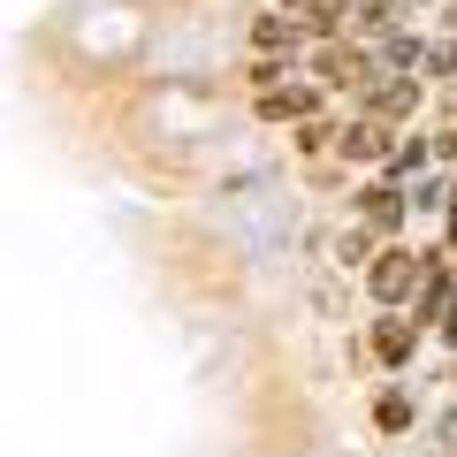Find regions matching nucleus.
Here are the masks:
<instances>
[{
  "instance_id": "f257e3e1",
  "label": "nucleus",
  "mask_w": 457,
  "mask_h": 457,
  "mask_svg": "<svg viewBox=\"0 0 457 457\" xmlns=\"http://www.w3.org/2000/svg\"><path fill=\"white\" fill-rule=\"evenodd\" d=\"M427 282H435V260H427V252L389 245V252H374V260H366V290H374L381 305H420Z\"/></svg>"
},
{
  "instance_id": "f03ea898",
  "label": "nucleus",
  "mask_w": 457,
  "mask_h": 457,
  "mask_svg": "<svg viewBox=\"0 0 457 457\" xmlns=\"http://www.w3.org/2000/svg\"><path fill=\"white\" fill-rule=\"evenodd\" d=\"M396 145H404V137H396L389 122H381V114H359V122H351V130L336 137V153H343V161H396Z\"/></svg>"
},
{
  "instance_id": "7ed1b4c3",
  "label": "nucleus",
  "mask_w": 457,
  "mask_h": 457,
  "mask_svg": "<svg viewBox=\"0 0 457 457\" xmlns=\"http://www.w3.org/2000/svg\"><path fill=\"white\" fill-rule=\"evenodd\" d=\"M260 114L267 122H312V114H320V84H267L260 92Z\"/></svg>"
},
{
  "instance_id": "20e7f679",
  "label": "nucleus",
  "mask_w": 457,
  "mask_h": 457,
  "mask_svg": "<svg viewBox=\"0 0 457 457\" xmlns=\"http://www.w3.org/2000/svg\"><path fill=\"white\" fill-rule=\"evenodd\" d=\"M411 198L396 191V183H374V191H359V228H374V237H389L396 221H404Z\"/></svg>"
},
{
  "instance_id": "39448f33",
  "label": "nucleus",
  "mask_w": 457,
  "mask_h": 457,
  "mask_svg": "<svg viewBox=\"0 0 457 457\" xmlns=\"http://www.w3.org/2000/svg\"><path fill=\"white\" fill-rule=\"evenodd\" d=\"M305 31H312V23L305 16H290V8H282V16H260V23H252V46H260V54H282V46H305Z\"/></svg>"
},
{
  "instance_id": "423d86ee",
  "label": "nucleus",
  "mask_w": 457,
  "mask_h": 457,
  "mask_svg": "<svg viewBox=\"0 0 457 457\" xmlns=\"http://www.w3.org/2000/svg\"><path fill=\"white\" fill-rule=\"evenodd\" d=\"M411 312H420V320H435L442 336H457V282H450V275L435 267V282L420 290V305H411Z\"/></svg>"
},
{
  "instance_id": "0eeeda50",
  "label": "nucleus",
  "mask_w": 457,
  "mask_h": 457,
  "mask_svg": "<svg viewBox=\"0 0 457 457\" xmlns=\"http://www.w3.org/2000/svg\"><path fill=\"white\" fill-rule=\"evenodd\" d=\"M374 351H381L389 366H404L411 351H420V312H411V320H381V328H374Z\"/></svg>"
},
{
  "instance_id": "6e6552de",
  "label": "nucleus",
  "mask_w": 457,
  "mask_h": 457,
  "mask_svg": "<svg viewBox=\"0 0 457 457\" xmlns=\"http://www.w3.org/2000/svg\"><path fill=\"white\" fill-rule=\"evenodd\" d=\"M374 62H381V69H404V77H411V69H427V46L396 31V38H381V46H374Z\"/></svg>"
},
{
  "instance_id": "1a4fd4ad",
  "label": "nucleus",
  "mask_w": 457,
  "mask_h": 457,
  "mask_svg": "<svg viewBox=\"0 0 457 457\" xmlns=\"http://www.w3.org/2000/svg\"><path fill=\"white\" fill-rule=\"evenodd\" d=\"M282 8H290V16H305L312 31H328V23H343V8H351V0H282Z\"/></svg>"
},
{
  "instance_id": "9d476101",
  "label": "nucleus",
  "mask_w": 457,
  "mask_h": 457,
  "mask_svg": "<svg viewBox=\"0 0 457 457\" xmlns=\"http://www.w3.org/2000/svg\"><path fill=\"white\" fill-rule=\"evenodd\" d=\"M374 420H381V435H404V427H411V396H381V404H374Z\"/></svg>"
},
{
  "instance_id": "9b49d317",
  "label": "nucleus",
  "mask_w": 457,
  "mask_h": 457,
  "mask_svg": "<svg viewBox=\"0 0 457 457\" xmlns=\"http://www.w3.org/2000/svg\"><path fill=\"white\" fill-rule=\"evenodd\" d=\"M336 137H343V130H328L320 114H312V122H297V145H305V153H328V145H336Z\"/></svg>"
},
{
  "instance_id": "f8f14e48",
  "label": "nucleus",
  "mask_w": 457,
  "mask_h": 457,
  "mask_svg": "<svg viewBox=\"0 0 457 457\" xmlns=\"http://www.w3.org/2000/svg\"><path fill=\"white\" fill-rule=\"evenodd\" d=\"M366 237H374V228H343L336 252H343V260H374V245H366Z\"/></svg>"
},
{
  "instance_id": "ddd939ff",
  "label": "nucleus",
  "mask_w": 457,
  "mask_h": 457,
  "mask_svg": "<svg viewBox=\"0 0 457 457\" xmlns=\"http://www.w3.org/2000/svg\"><path fill=\"white\" fill-rule=\"evenodd\" d=\"M252 84H260V92H267V84H290V69H282V62H275V54H267V62H260V69H252Z\"/></svg>"
},
{
  "instance_id": "4468645a",
  "label": "nucleus",
  "mask_w": 457,
  "mask_h": 457,
  "mask_svg": "<svg viewBox=\"0 0 457 457\" xmlns=\"http://www.w3.org/2000/svg\"><path fill=\"white\" fill-rule=\"evenodd\" d=\"M411 8H420V0H389V31H396V23L411 16Z\"/></svg>"
},
{
  "instance_id": "2eb2a0df",
  "label": "nucleus",
  "mask_w": 457,
  "mask_h": 457,
  "mask_svg": "<svg viewBox=\"0 0 457 457\" xmlns=\"http://www.w3.org/2000/svg\"><path fill=\"white\" fill-rule=\"evenodd\" d=\"M442 213H450V245H457V191H450V206H442Z\"/></svg>"
},
{
  "instance_id": "dca6fc26",
  "label": "nucleus",
  "mask_w": 457,
  "mask_h": 457,
  "mask_svg": "<svg viewBox=\"0 0 457 457\" xmlns=\"http://www.w3.org/2000/svg\"><path fill=\"white\" fill-rule=\"evenodd\" d=\"M450 31H457V0H450Z\"/></svg>"
},
{
  "instance_id": "f3484780",
  "label": "nucleus",
  "mask_w": 457,
  "mask_h": 457,
  "mask_svg": "<svg viewBox=\"0 0 457 457\" xmlns=\"http://www.w3.org/2000/svg\"><path fill=\"white\" fill-rule=\"evenodd\" d=\"M450 381H457V374H450Z\"/></svg>"
}]
</instances>
